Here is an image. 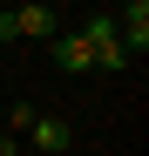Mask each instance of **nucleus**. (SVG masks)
Masks as SVG:
<instances>
[{"label": "nucleus", "mask_w": 149, "mask_h": 156, "mask_svg": "<svg viewBox=\"0 0 149 156\" xmlns=\"http://www.w3.org/2000/svg\"><path fill=\"white\" fill-rule=\"evenodd\" d=\"M81 41H88L95 68H109V75H122V68H129V48H122V34H115V20H109V14H95L88 27H81Z\"/></svg>", "instance_id": "nucleus-1"}, {"label": "nucleus", "mask_w": 149, "mask_h": 156, "mask_svg": "<svg viewBox=\"0 0 149 156\" xmlns=\"http://www.w3.org/2000/svg\"><path fill=\"white\" fill-rule=\"evenodd\" d=\"M27 149L68 156V149H74V122H68V115H27Z\"/></svg>", "instance_id": "nucleus-2"}, {"label": "nucleus", "mask_w": 149, "mask_h": 156, "mask_svg": "<svg viewBox=\"0 0 149 156\" xmlns=\"http://www.w3.org/2000/svg\"><path fill=\"white\" fill-rule=\"evenodd\" d=\"M27 34V41H54V7L47 0H20L14 7V41Z\"/></svg>", "instance_id": "nucleus-3"}, {"label": "nucleus", "mask_w": 149, "mask_h": 156, "mask_svg": "<svg viewBox=\"0 0 149 156\" xmlns=\"http://www.w3.org/2000/svg\"><path fill=\"white\" fill-rule=\"evenodd\" d=\"M115 34H122V48H129V55H149V0H129V7H122Z\"/></svg>", "instance_id": "nucleus-4"}, {"label": "nucleus", "mask_w": 149, "mask_h": 156, "mask_svg": "<svg viewBox=\"0 0 149 156\" xmlns=\"http://www.w3.org/2000/svg\"><path fill=\"white\" fill-rule=\"evenodd\" d=\"M47 55H54L61 75H88V68H95V55H88V41H81V34H54V41H47Z\"/></svg>", "instance_id": "nucleus-5"}, {"label": "nucleus", "mask_w": 149, "mask_h": 156, "mask_svg": "<svg viewBox=\"0 0 149 156\" xmlns=\"http://www.w3.org/2000/svg\"><path fill=\"white\" fill-rule=\"evenodd\" d=\"M0 156H20V143H14V136H0Z\"/></svg>", "instance_id": "nucleus-6"}]
</instances>
